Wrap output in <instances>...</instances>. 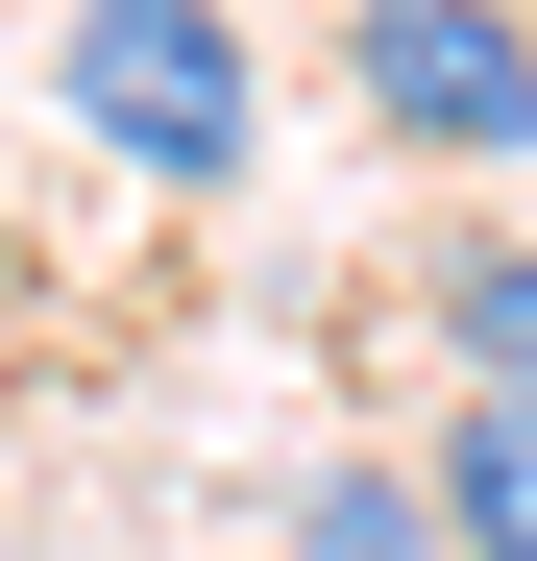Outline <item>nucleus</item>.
Instances as JSON below:
<instances>
[{
  "label": "nucleus",
  "mask_w": 537,
  "mask_h": 561,
  "mask_svg": "<svg viewBox=\"0 0 537 561\" xmlns=\"http://www.w3.org/2000/svg\"><path fill=\"white\" fill-rule=\"evenodd\" d=\"M49 99L99 123L147 196H244V147H268L244 0H73V25H49Z\"/></svg>",
  "instance_id": "obj_1"
},
{
  "label": "nucleus",
  "mask_w": 537,
  "mask_h": 561,
  "mask_svg": "<svg viewBox=\"0 0 537 561\" xmlns=\"http://www.w3.org/2000/svg\"><path fill=\"white\" fill-rule=\"evenodd\" d=\"M342 99L415 171H537V0H342Z\"/></svg>",
  "instance_id": "obj_2"
},
{
  "label": "nucleus",
  "mask_w": 537,
  "mask_h": 561,
  "mask_svg": "<svg viewBox=\"0 0 537 561\" xmlns=\"http://www.w3.org/2000/svg\"><path fill=\"white\" fill-rule=\"evenodd\" d=\"M415 489H439V561H537V391H439Z\"/></svg>",
  "instance_id": "obj_3"
},
{
  "label": "nucleus",
  "mask_w": 537,
  "mask_h": 561,
  "mask_svg": "<svg viewBox=\"0 0 537 561\" xmlns=\"http://www.w3.org/2000/svg\"><path fill=\"white\" fill-rule=\"evenodd\" d=\"M439 342H465V391H537V244H439Z\"/></svg>",
  "instance_id": "obj_4"
},
{
  "label": "nucleus",
  "mask_w": 537,
  "mask_h": 561,
  "mask_svg": "<svg viewBox=\"0 0 537 561\" xmlns=\"http://www.w3.org/2000/svg\"><path fill=\"white\" fill-rule=\"evenodd\" d=\"M294 561H439V489H415V463H318V489H294Z\"/></svg>",
  "instance_id": "obj_5"
},
{
  "label": "nucleus",
  "mask_w": 537,
  "mask_h": 561,
  "mask_svg": "<svg viewBox=\"0 0 537 561\" xmlns=\"http://www.w3.org/2000/svg\"><path fill=\"white\" fill-rule=\"evenodd\" d=\"M0 294H25V244H0Z\"/></svg>",
  "instance_id": "obj_6"
}]
</instances>
